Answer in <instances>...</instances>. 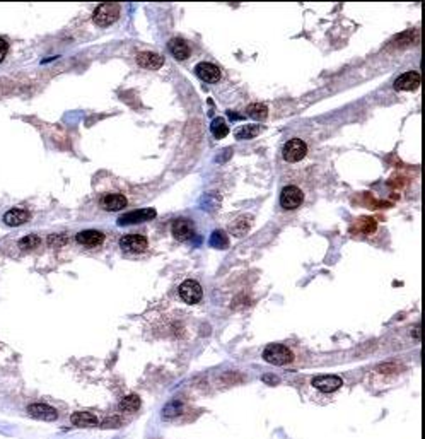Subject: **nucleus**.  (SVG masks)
<instances>
[{
  "label": "nucleus",
  "mask_w": 425,
  "mask_h": 439,
  "mask_svg": "<svg viewBox=\"0 0 425 439\" xmlns=\"http://www.w3.org/2000/svg\"><path fill=\"white\" fill-rule=\"evenodd\" d=\"M70 421L77 427H96L97 424H99L97 417L91 412H74Z\"/></svg>",
  "instance_id": "obj_18"
},
{
  "label": "nucleus",
  "mask_w": 425,
  "mask_h": 439,
  "mask_svg": "<svg viewBox=\"0 0 425 439\" xmlns=\"http://www.w3.org/2000/svg\"><path fill=\"white\" fill-rule=\"evenodd\" d=\"M101 207L110 212L121 211L123 207H126V198L120 193H108L101 198Z\"/></svg>",
  "instance_id": "obj_15"
},
{
  "label": "nucleus",
  "mask_w": 425,
  "mask_h": 439,
  "mask_svg": "<svg viewBox=\"0 0 425 439\" xmlns=\"http://www.w3.org/2000/svg\"><path fill=\"white\" fill-rule=\"evenodd\" d=\"M28 413L33 419H38V421H45V422H53L58 419V412H56L53 407L46 405V403H33V405L28 407Z\"/></svg>",
  "instance_id": "obj_8"
},
{
  "label": "nucleus",
  "mask_w": 425,
  "mask_h": 439,
  "mask_svg": "<svg viewBox=\"0 0 425 439\" xmlns=\"http://www.w3.org/2000/svg\"><path fill=\"white\" fill-rule=\"evenodd\" d=\"M137 64L143 69H151V70H157L164 65V58L161 55L154 53V52H142L137 55Z\"/></svg>",
  "instance_id": "obj_14"
},
{
  "label": "nucleus",
  "mask_w": 425,
  "mask_h": 439,
  "mask_svg": "<svg viewBox=\"0 0 425 439\" xmlns=\"http://www.w3.org/2000/svg\"><path fill=\"white\" fill-rule=\"evenodd\" d=\"M376 227H377V224L372 217L358 219V229H360L362 234H372L374 231H376Z\"/></svg>",
  "instance_id": "obj_26"
},
{
  "label": "nucleus",
  "mask_w": 425,
  "mask_h": 439,
  "mask_svg": "<svg viewBox=\"0 0 425 439\" xmlns=\"http://www.w3.org/2000/svg\"><path fill=\"white\" fill-rule=\"evenodd\" d=\"M311 385L323 393H333V391H336L338 388H342L343 381H342V378H338V376L323 374V376H316Z\"/></svg>",
  "instance_id": "obj_9"
},
{
  "label": "nucleus",
  "mask_w": 425,
  "mask_h": 439,
  "mask_svg": "<svg viewBox=\"0 0 425 439\" xmlns=\"http://www.w3.org/2000/svg\"><path fill=\"white\" fill-rule=\"evenodd\" d=\"M249 226H251V217L249 216H243L239 219H236V222L230 226V231H232L234 236H244L246 233L249 231Z\"/></svg>",
  "instance_id": "obj_19"
},
{
  "label": "nucleus",
  "mask_w": 425,
  "mask_h": 439,
  "mask_svg": "<svg viewBox=\"0 0 425 439\" xmlns=\"http://www.w3.org/2000/svg\"><path fill=\"white\" fill-rule=\"evenodd\" d=\"M263 381L268 383V385H277V383H279V378H277V376H271V374H265V376H263Z\"/></svg>",
  "instance_id": "obj_31"
},
{
  "label": "nucleus",
  "mask_w": 425,
  "mask_h": 439,
  "mask_svg": "<svg viewBox=\"0 0 425 439\" xmlns=\"http://www.w3.org/2000/svg\"><path fill=\"white\" fill-rule=\"evenodd\" d=\"M118 16H120V6H118V4H113V2H106V4L97 6L92 19H94V23L97 24V26L106 28V26H110V24L115 23L118 19Z\"/></svg>",
  "instance_id": "obj_2"
},
{
  "label": "nucleus",
  "mask_w": 425,
  "mask_h": 439,
  "mask_svg": "<svg viewBox=\"0 0 425 439\" xmlns=\"http://www.w3.org/2000/svg\"><path fill=\"white\" fill-rule=\"evenodd\" d=\"M302 200H304V193L299 186L295 185H289L285 186L280 193V205L285 208V211H294V208L301 207Z\"/></svg>",
  "instance_id": "obj_3"
},
{
  "label": "nucleus",
  "mask_w": 425,
  "mask_h": 439,
  "mask_svg": "<svg viewBox=\"0 0 425 439\" xmlns=\"http://www.w3.org/2000/svg\"><path fill=\"white\" fill-rule=\"evenodd\" d=\"M7 52H9V45L5 43V39L0 38V62L7 57Z\"/></svg>",
  "instance_id": "obj_29"
},
{
  "label": "nucleus",
  "mask_w": 425,
  "mask_h": 439,
  "mask_svg": "<svg viewBox=\"0 0 425 439\" xmlns=\"http://www.w3.org/2000/svg\"><path fill=\"white\" fill-rule=\"evenodd\" d=\"M140 408V398L137 395H128L120 402V410L121 412H137Z\"/></svg>",
  "instance_id": "obj_22"
},
{
  "label": "nucleus",
  "mask_w": 425,
  "mask_h": 439,
  "mask_svg": "<svg viewBox=\"0 0 425 439\" xmlns=\"http://www.w3.org/2000/svg\"><path fill=\"white\" fill-rule=\"evenodd\" d=\"M118 426H120V421H118V419H111V421H106L102 424V427H118Z\"/></svg>",
  "instance_id": "obj_32"
},
{
  "label": "nucleus",
  "mask_w": 425,
  "mask_h": 439,
  "mask_svg": "<svg viewBox=\"0 0 425 439\" xmlns=\"http://www.w3.org/2000/svg\"><path fill=\"white\" fill-rule=\"evenodd\" d=\"M195 74H197L203 82H208V84L219 82V79H220V69L217 67V65H214L210 62L197 64V67H195Z\"/></svg>",
  "instance_id": "obj_11"
},
{
  "label": "nucleus",
  "mask_w": 425,
  "mask_h": 439,
  "mask_svg": "<svg viewBox=\"0 0 425 439\" xmlns=\"http://www.w3.org/2000/svg\"><path fill=\"white\" fill-rule=\"evenodd\" d=\"M246 113H248V116H251L253 120L256 121H263L266 116H268V108H266L265 104H260V103H253L248 106V110H246Z\"/></svg>",
  "instance_id": "obj_20"
},
{
  "label": "nucleus",
  "mask_w": 425,
  "mask_h": 439,
  "mask_svg": "<svg viewBox=\"0 0 425 439\" xmlns=\"http://www.w3.org/2000/svg\"><path fill=\"white\" fill-rule=\"evenodd\" d=\"M75 239H77V243L82 244V246L94 248V246H99V244L104 241V234L101 231H96V229H87V231H80L77 234Z\"/></svg>",
  "instance_id": "obj_13"
},
{
  "label": "nucleus",
  "mask_w": 425,
  "mask_h": 439,
  "mask_svg": "<svg viewBox=\"0 0 425 439\" xmlns=\"http://www.w3.org/2000/svg\"><path fill=\"white\" fill-rule=\"evenodd\" d=\"M28 221H29V212L20 211V208H12V211L4 214V222L10 227L23 226V224Z\"/></svg>",
  "instance_id": "obj_17"
},
{
  "label": "nucleus",
  "mask_w": 425,
  "mask_h": 439,
  "mask_svg": "<svg viewBox=\"0 0 425 439\" xmlns=\"http://www.w3.org/2000/svg\"><path fill=\"white\" fill-rule=\"evenodd\" d=\"M413 337H415L417 340H420V326H418V325L413 328Z\"/></svg>",
  "instance_id": "obj_33"
},
{
  "label": "nucleus",
  "mask_w": 425,
  "mask_h": 439,
  "mask_svg": "<svg viewBox=\"0 0 425 439\" xmlns=\"http://www.w3.org/2000/svg\"><path fill=\"white\" fill-rule=\"evenodd\" d=\"M179 296L181 299L184 301L186 304H197L200 303L203 296V290H202V285H200L197 280H184V282L179 285Z\"/></svg>",
  "instance_id": "obj_5"
},
{
  "label": "nucleus",
  "mask_w": 425,
  "mask_h": 439,
  "mask_svg": "<svg viewBox=\"0 0 425 439\" xmlns=\"http://www.w3.org/2000/svg\"><path fill=\"white\" fill-rule=\"evenodd\" d=\"M157 216V212L154 208H140V211H132L126 212L118 219V224L120 226H130V224H138V222H145L151 221Z\"/></svg>",
  "instance_id": "obj_6"
},
{
  "label": "nucleus",
  "mask_w": 425,
  "mask_h": 439,
  "mask_svg": "<svg viewBox=\"0 0 425 439\" xmlns=\"http://www.w3.org/2000/svg\"><path fill=\"white\" fill-rule=\"evenodd\" d=\"M181 408H183L181 402H178V400H171V402L167 403L166 407L162 408V417H166V419H173V417H176L178 413H181Z\"/></svg>",
  "instance_id": "obj_25"
},
{
  "label": "nucleus",
  "mask_w": 425,
  "mask_h": 439,
  "mask_svg": "<svg viewBox=\"0 0 425 439\" xmlns=\"http://www.w3.org/2000/svg\"><path fill=\"white\" fill-rule=\"evenodd\" d=\"M67 241V238L63 236V234H55V236H50L48 238V243L51 244V246H60L61 243H65Z\"/></svg>",
  "instance_id": "obj_28"
},
{
  "label": "nucleus",
  "mask_w": 425,
  "mask_h": 439,
  "mask_svg": "<svg viewBox=\"0 0 425 439\" xmlns=\"http://www.w3.org/2000/svg\"><path fill=\"white\" fill-rule=\"evenodd\" d=\"M120 246L125 249V252L142 253L147 249L148 241L145 236H142V234H126V236H123L120 239Z\"/></svg>",
  "instance_id": "obj_7"
},
{
  "label": "nucleus",
  "mask_w": 425,
  "mask_h": 439,
  "mask_svg": "<svg viewBox=\"0 0 425 439\" xmlns=\"http://www.w3.org/2000/svg\"><path fill=\"white\" fill-rule=\"evenodd\" d=\"M167 48H169V52L173 53V57L178 58V60H186V58L189 57L188 43L184 41L183 38H173V39H169Z\"/></svg>",
  "instance_id": "obj_16"
},
{
  "label": "nucleus",
  "mask_w": 425,
  "mask_h": 439,
  "mask_svg": "<svg viewBox=\"0 0 425 439\" xmlns=\"http://www.w3.org/2000/svg\"><path fill=\"white\" fill-rule=\"evenodd\" d=\"M195 234V226L189 219H176L173 222V236L178 241H188L189 238H193Z\"/></svg>",
  "instance_id": "obj_12"
},
{
  "label": "nucleus",
  "mask_w": 425,
  "mask_h": 439,
  "mask_svg": "<svg viewBox=\"0 0 425 439\" xmlns=\"http://www.w3.org/2000/svg\"><path fill=\"white\" fill-rule=\"evenodd\" d=\"M210 132H212L215 139H224L229 134V125L225 123L224 118H215L212 121V125H210Z\"/></svg>",
  "instance_id": "obj_21"
},
{
  "label": "nucleus",
  "mask_w": 425,
  "mask_h": 439,
  "mask_svg": "<svg viewBox=\"0 0 425 439\" xmlns=\"http://www.w3.org/2000/svg\"><path fill=\"white\" fill-rule=\"evenodd\" d=\"M307 154V145L304 140L301 139H292L284 145V151H282V156L287 162H297L301 159H304Z\"/></svg>",
  "instance_id": "obj_4"
},
{
  "label": "nucleus",
  "mask_w": 425,
  "mask_h": 439,
  "mask_svg": "<svg viewBox=\"0 0 425 439\" xmlns=\"http://www.w3.org/2000/svg\"><path fill=\"white\" fill-rule=\"evenodd\" d=\"M261 132V127L258 125H244L239 130H236V139L244 140V139H254Z\"/></svg>",
  "instance_id": "obj_23"
},
{
  "label": "nucleus",
  "mask_w": 425,
  "mask_h": 439,
  "mask_svg": "<svg viewBox=\"0 0 425 439\" xmlns=\"http://www.w3.org/2000/svg\"><path fill=\"white\" fill-rule=\"evenodd\" d=\"M391 369L396 371V366H394V364H381L377 367L379 372H391Z\"/></svg>",
  "instance_id": "obj_30"
},
{
  "label": "nucleus",
  "mask_w": 425,
  "mask_h": 439,
  "mask_svg": "<svg viewBox=\"0 0 425 439\" xmlns=\"http://www.w3.org/2000/svg\"><path fill=\"white\" fill-rule=\"evenodd\" d=\"M263 359L268 362V364L284 366V364H289V362H292L294 356H292L290 349H287L285 345L270 344V345L263 350Z\"/></svg>",
  "instance_id": "obj_1"
},
{
  "label": "nucleus",
  "mask_w": 425,
  "mask_h": 439,
  "mask_svg": "<svg viewBox=\"0 0 425 439\" xmlns=\"http://www.w3.org/2000/svg\"><path fill=\"white\" fill-rule=\"evenodd\" d=\"M422 84V77H420L418 72H405L399 77L394 80L393 88L396 91H417Z\"/></svg>",
  "instance_id": "obj_10"
},
{
  "label": "nucleus",
  "mask_w": 425,
  "mask_h": 439,
  "mask_svg": "<svg viewBox=\"0 0 425 439\" xmlns=\"http://www.w3.org/2000/svg\"><path fill=\"white\" fill-rule=\"evenodd\" d=\"M41 244V239L36 236V234H29V236L23 238L19 241V246L23 249H33V248H38Z\"/></svg>",
  "instance_id": "obj_27"
},
{
  "label": "nucleus",
  "mask_w": 425,
  "mask_h": 439,
  "mask_svg": "<svg viewBox=\"0 0 425 439\" xmlns=\"http://www.w3.org/2000/svg\"><path fill=\"white\" fill-rule=\"evenodd\" d=\"M210 244L215 248H220V249L227 248V244H229L227 234H225L224 231H214L212 236H210Z\"/></svg>",
  "instance_id": "obj_24"
}]
</instances>
